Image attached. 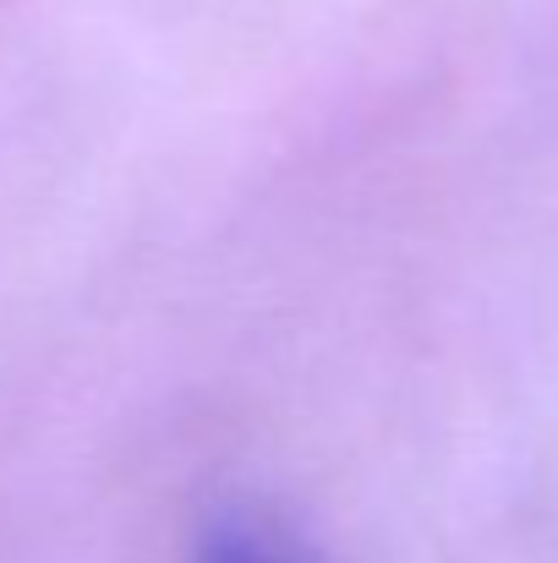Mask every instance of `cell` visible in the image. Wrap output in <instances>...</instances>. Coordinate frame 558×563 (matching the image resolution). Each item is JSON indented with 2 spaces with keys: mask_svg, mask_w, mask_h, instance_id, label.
<instances>
[{
  "mask_svg": "<svg viewBox=\"0 0 558 563\" xmlns=\"http://www.w3.org/2000/svg\"><path fill=\"white\" fill-rule=\"evenodd\" d=\"M197 563H313L302 548H291L285 537L274 531H258V526H219L208 542H203V559Z\"/></svg>",
  "mask_w": 558,
  "mask_h": 563,
  "instance_id": "1",
  "label": "cell"
}]
</instances>
